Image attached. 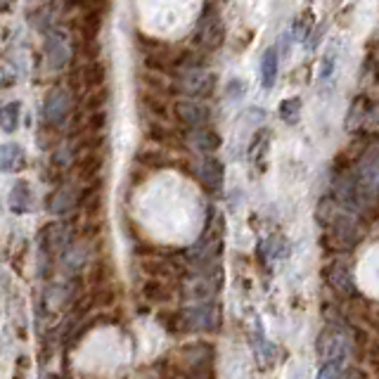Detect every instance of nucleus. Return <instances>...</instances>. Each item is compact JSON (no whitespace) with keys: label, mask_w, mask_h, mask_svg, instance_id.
Listing matches in <instances>:
<instances>
[{"label":"nucleus","mask_w":379,"mask_h":379,"mask_svg":"<svg viewBox=\"0 0 379 379\" xmlns=\"http://www.w3.org/2000/svg\"><path fill=\"white\" fill-rule=\"evenodd\" d=\"M102 168H105V154H102V150L81 152L74 157V173H76L81 183L95 185V178L102 176Z\"/></svg>","instance_id":"obj_5"},{"label":"nucleus","mask_w":379,"mask_h":379,"mask_svg":"<svg viewBox=\"0 0 379 379\" xmlns=\"http://www.w3.org/2000/svg\"><path fill=\"white\" fill-rule=\"evenodd\" d=\"M26 166V152L17 143H5L0 147V168L5 173H19Z\"/></svg>","instance_id":"obj_10"},{"label":"nucleus","mask_w":379,"mask_h":379,"mask_svg":"<svg viewBox=\"0 0 379 379\" xmlns=\"http://www.w3.org/2000/svg\"><path fill=\"white\" fill-rule=\"evenodd\" d=\"M76 195H71L69 188H59L53 195V202H50V211L62 216V213H69L71 209H76Z\"/></svg>","instance_id":"obj_18"},{"label":"nucleus","mask_w":379,"mask_h":379,"mask_svg":"<svg viewBox=\"0 0 379 379\" xmlns=\"http://www.w3.org/2000/svg\"><path fill=\"white\" fill-rule=\"evenodd\" d=\"M310 31V14H306V17H299V21L294 24V36L296 41H303Z\"/></svg>","instance_id":"obj_23"},{"label":"nucleus","mask_w":379,"mask_h":379,"mask_svg":"<svg viewBox=\"0 0 379 379\" xmlns=\"http://www.w3.org/2000/svg\"><path fill=\"white\" fill-rule=\"evenodd\" d=\"M114 280V266H111L107 258H98L91 271H88V282H91V289H102L109 287V282Z\"/></svg>","instance_id":"obj_15"},{"label":"nucleus","mask_w":379,"mask_h":379,"mask_svg":"<svg viewBox=\"0 0 379 379\" xmlns=\"http://www.w3.org/2000/svg\"><path fill=\"white\" fill-rule=\"evenodd\" d=\"M157 325L163 332L168 334H178L188 330V320H185V310H176V308H161L157 313Z\"/></svg>","instance_id":"obj_14"},{"label":"nucleus","mask_w":379,"mask_h":379,"mask_svg":"<svg viewBox=\"0 0 379 379\" xmlns=\"http://www.w3.org/2000/svg\"><path fill=\"white\" fill-rule=\"evenodd\" d=\"M19 121H21V105L19 102H7L0 111V126H3L5 133H14L19 128Z\"/></svg>","instance_id":"obj_19"},{"label":"nucleus","mask_w":379,"mask_h":379,"mask_svg":"<svg viewBox=\"0 0 379 379\" xmlns=\"http://www.w3.org/2000/svg\"><path fill=\"white\" fill-rule=\"evenodd\" d=\"M197 46L206 50V53H213V50H218L223 46V41H226V26H223V19L221 14L209 7L204 14H202V21H199V29H197Z\"/></svg>","instance_id":"obj_2"},{"label":"nucleus","mask_w":379,"mask_h":379,"mask_svg":"<svg viewBox=\"0 0 379 379\" xmlns=\"http://www.w3.org/2000/svg\"><path fill=\"white\" fill-rule=\"evenodd\" d=\"M173 116L181 121L183 126H188L190 131L195 128H204L211 118V109L199 100L192 98H183L173 102Z\"/></svg>","instance_id":"obj_3"},{"label":"nucleus","mask_w":379,"mask_h":379,"mask_svg":"<svg viewBox=\"0 0 379 379\" xmlns=\"http://www.w3.org/2000/svg\"><path fill=\"white\" fill-rule=\"evenodd\" d=\"M69 111H71V95L62 91V88H57L46 98V107H43V118H46L48 126H53V128H59L66 118H69Z\"/></svg>","instance_id":"obj_4"},{"label":"nucleus","mask_w":379,"mask_h":379,"mask_svg":"<svg viewBox=\"0 0 379 379\" xmlns=\"http://www.w3.org/2000/svg\"><path fill=\"white\" fill-rule=\"evenodd\" d=\"M332 69H334V53H327L323 59V66H320V76L323 79H330L332 76Z\"/></svg>","instance_id":"obj_26"},{"label":"nucleus","mask_w":379,"mask_h":379,"mask_svg":"<svg viewBox=\"0 0 379 379\" xmlns=\"http://www.w3.org/2000/svg\"><path fill=\"white\" fill-rule=\"evenodd\" d=\"M344 360H325L318 368V377L315 379H341L344 377Z\"/></svg>","instance_id":"obj_22"},{"label":"nucleus","mask_w":379,"mask_h":379,"mask_svg":"<svg viewBox=\"0 0 379 379\" xmlns=\"http://www.w3.org/2000/svg\"><path fill=\"white\" fill-rule=\"evenodd\" d=\"M216 88V74L204 69H188L178 76V93L188 95L192 100L209 98Z\"/></svg>","instance_id":"obj_1"},{"label":"nucleus","mask_w":379,"mask_h":379,"mask_svg":"<svg viewBox=\"0 0 379 379\" xmlns=\"http://www.w3.org/2000/svg\"><path fill=\"white\" fill-rule=\"evenodd\" d=\"M7 204H10L12 213H17V216H24V213L31 211L34 206V190H31V183L29 181H17L12 185L10 190V197H7Z\"/></svg>","instance_id":"obj_8"},{"label":"nucleus","mask_w":379,"mask_h":379,"mask_svg":"<svg viewBox=\"0 0 379 379\" xmlns=\"http://www.w3.org/2000/svg\"><path fill=\"white\" fill-rule=\"evenodd\" d=\"M268 143H271V133L258 131L254 136V140H251V145H249V161L258 168H263L261 161L266 159V152H268Z\"/></svg>","instance_id":"obj_17"},{"label":"nucleus","mask_w":379,"mask_h":379,"mask_svg":"<svg viewBox=\"0 0 379 379\" xmlns=\"http://www.w3.org/2000/svg\"><path fill=\"white\" fill-rule=\"evenodd\" d=\"M190 143H192V147H195L197 152L211 157V154L221 147V136L213 128H209V126H204V128L190 131Z\"/></svg>","instance_id":"obj_11"},{"label":"nucleus","mask_w":379,"mask_h":379,"mask_svg":"<svg viewBox=\"0 0 379 379\" xmlns=\"http://www.w3.org/2000/svg\"><path fill=\"white\" fill-rule=\"evenodd\" d=\"M185 379H218V377H216V373H213V365H211V368H195V370H190Z\"/></svg>","instance_id":"obj_24"},{"label":"nucleus","mask_w":379,"mask_h":379,"mask_svg":"<svg viewBox=\"0 0 379 379\" xmlns=\"http://www.w3.org/2000/svg\"><path fill=\"white\" fill-rule=\"evenodd\" d=\"M299 114H301V100L299 98H287L280 105V118L289 126H294L296 121H299Z\"/></svg>","instance_id":"obj_21"},{"label":"nucleus","mask_w":379,"mask_h":379,"mask_svg":"<svg viewBox=\"0 0 379 379\" xmlns=\"http://www.w3.org/2000/svg\"><path fill=\"white\" fill-rule=\"evenodd\" d=\"M143 299L147 303H152V306H163V303H171L173 301L176 292L171 289L163 280H157V278H150L143 282Z\"/></svg>","instance_id":"obj_9"},{"label":"nucleus","mask_w":379,"mask_h":379,"mask_svg":"<svg viewBox=\"0 0 379 379\" xmlns=\"http://www.w3.org/2000/svg\"><path fill=\"white\" fill-rule=\"evenodd\" d=\"M327 282L334 292L339 294H353V275H351V266H348L346 258H334V261L327 266Z\"/></svg>","instance_id":"obj_7"},{"label":"nucleus","mask_w":379,"mask_h":379,"mask_svg":"<svg viewBox=\"0 0 379 379\" xmlns=\"http://www.w3.org/2000/svg\"><path fill=\"white\" fill-rule=\"evenodd\" d=\"M46 55H48V62L53 69H62V66L69 62V50H66V43H64L62 34H50L48 36Z\"/></svg>","instance_id":"obj_12"},{"label":"nucleus","mask_w":379,"mask_h":379,"mask_svg":"<svg viewBox=\"0 0 379 379\" xmlns=\"http://www.w3.org/2000/svg\"><path fill=\"white\" fill-rule=\"evenodd\" d=\"M185 320H188V330H213L218 325V310L209 301L195 303L185 308Z\"/></svg>","instance_id":"obj_6"},{"label":"nucleus","mask_w":379,"mask_h":379,"mask_svg":"<svg viewBox=\"0 0 379 379\" xmlns=\"http://www.w3.org/2000/svg\"><path fill=\"white\" fill-rule=\"evenodd\" d=\"M275 81H278V50L271 48L266 50L261 59V86L273 88Z\"/></svg>","instance_id":"obj_16"},{"label":"nucleus","mask_w":379,"mask_h":379,"mask_svg":"<svg viewBox=\"0 0 379 379\" xmlns=\"http://www.w3.org/2000/svg\"><path fill=\"white\" fill-rule=\"evenodd\" d=\"M368 111H370V102H368V98H355L353 100V105H351V109H348V121H346V126L348 128H358V126L365 121V116H368Z\"/></svg>","instance_id":"obj_20"},{"label":"nucleus","mask_w":379,"mask_h":379,"mask_svg":"<svg viewBox=\"0 0 379 379\" xmlns=\"http://www.w3.org/2000/svg\"><path fill=\"white\" fill-rule=\"evenodd\" d=\"M199 173H202V181L209 190L216 192V190L223 188V176H226V168H223V161L213 157V154L202 161V171H199Z\"/></svg>","instance_id":"obj_13"},{"label":"nucleus","mask_w":379,"mask_h":379,"mask_svg":"<svg viewBox=\"0 0 379 379\" xmlns=\"http://www.w3.org/2000/svg\"><path fill=\"white\" fill-rule=\"evenodd\" d=\"M244 91H247V86H244L242 81H237V79H235V81H230V84H228V95H230V98H233V100L242 98Z\"/></svg>","instance_id":"obj_25"}]
</instances>
